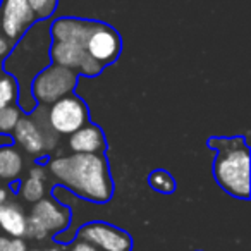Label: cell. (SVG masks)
Listing matches in <instances>:
<instances>
[{
  "mask_svg": "<svg viewBox=\"0 0 251 251\" xmlns=\"http://www.w3.org/2000/svg\"><path fill=\"white\" fill-rule=\"evenodd\" d=\"M50 172L74 193L91 201H107L112 195V181L107 162L97 153H74L50 162Z\"/></svg>",
  "mask_w": 251,
  "mask_h": 251,
  "instance_id": "6da1fadb",
  "label": "cell"
},
{
  "mask_svg": "<svg viewBox=\"0 0 251 251\" xmlns=\"http://www.w3.org/2000/svg\"><path fill=\"white\" fill-rule=\"evenodd\" d=\"M219 147L215 177L226 191L237 198L250 196V153L241 138L213 143Z\"/></svg>",
  "mask_w": 251,
  "mask_h": 251,
  "instance_id": "7a4b0ae2",
  "label": "cell"
},
{
  "mask_svg": "<svg viewBox=\"0 0 251 251\" xmlns=\"http://www.w3.org/2000/svg\"><path fill=\"white\" fill-rule=\"evenodd\" d=\"M76 73L62 66H52L42 71L33 81V95L42 103H53L73 91Z\"/></svg>",
  "mask_w": 251,
  "mask_h": 251,
  "instance_id": "3957f363",
  "label": "cell"
},
{
  "mask_svg": "<svg viewBox=\"0 0 251 251\" xmlns=\"http://www.w3.org/2000/svg\"><path fill=\"white\" fill-rule=\"evenodd\" d=\"M88 119L84 103L76 97H64L52 103L49 112L50 127L59 134H73L83 127Z\"/></svg>",
  "mask_w": 251,
  "mask_h": 251,
  "instance_id": "277c9868",
  "label": "cell"
},
{
  "mask_svg": "<svg viewBox=\"0 0 251 251\" xmlns=\"http://www.w3.org/2000/svg\"><path fill=\"white\" fill-rule=\"evenodd\" d=\"M69 215L62 206L55 205L49 200L36 201L31 217L26 224V234L35 239H43L49 232H55L67 226Z\"/></svg>",
  "mask_w": 251,
  "mask_h": 251,
  "instance_id": "5b68a950",
  "label": "cell"
},
{
  "mask_svg": "<svg viewBox=\"0 0 251 251\" xmlns=\"http://www.w3.org/2000/svg\"><path fill=\"white\" fill-rule=\"evenodd\" d=\"M55 66H62L71 71H79L86 76H95L101 71V64L97 62L86 49L76 43L66 42H53L52 50H50Z\"/></svg>",
  "mask_w": 251,
  "mask_h": 251,
  "instance_id": "8992f818",
  "label": "cell"
},
{
  "mask_svg": "<svg viewBox=\"0 0 251 251\" xmlns=\"http://www.w3.org/2000/svg\"><path fill=\"white\" fill-rule=\"evenodd\" d=\"M35 12L26 0H4L0 7V28L7 40H19L35 23Z\"/></svg>",
  "mask_w": 251,
  "mask_h": 251,
  "instance_id": "52a82bcc",
  "label": "cell"
},
{
  "mask_svg": "<svg viewBox=\"0 0 251 251\" xmlns=\"http://www.w3.org/2000/svg\"><path fill=\"white\" fill-rule=\"evenodd\" d=\"M79 237L101 251H131V239L127 234L101 222L84 226Z\"/></svg>",
  "mask_w": 251,
  "mask_h": 251,
  "instance_id": "ba28073f",
  "label": "cell"
},
{
  "mask_svg": "<svg viewBox=\"0 0 251 251\" xmlns=\"http://www.w3.org/2000/svg\"><path fill=\"white\" fill-rule=\"evenodd\" d=\"M86 52L93 57L97 62L105 64L114 60L119 55V50H121V42H119V36L114 29H110L108 26L97 25L95 23L93 29H91L90 36L86 40V45H84Z\"/></svg>",
  "mask_w": 251,
  "mask_h": 251,
  "instance_id": "9c48e42d",
  "label": "cell"
},
{
  "mask_svg": "<svg viewBox=\"0 0 251 251\" xmlns=\"http://www.w3.org/2000/svg\"><path fill=\"white\" fill-rule=\"evenodd\" d=\"M93 26L95 23L81 21V19H59L52 26L53 42L76 43V45L84 47Z\"/></svg>",
  "mask_w": 251,
  "mask_h": 251,
  "instance_id": "30bf717a",
  "label": "cell"
},
{
  "mask_svg": "<svg viewBox=\"0 0 251 251\" xmlns=\"http://www.w3.org/2000/svg\"><path fill=\"white\" fill-rule=\"evenodd\" d=\"M69 147L76 153H98L105 148V140L98 127L83 126L71 134Z\"/></svg>",
  "mask_w": 251,
  "mask_h": 251,
  "instance_id": "8fae6325",
  "label": "cell"
},
{
  "mask_svg": "<svg viewBox=\"0 0 251 251\" xmlns=\"http://www.w3.org/2000/svg\"><path fill=\"white\" fill-rule=\"evenodd\" d=\"M14 136L28 153L36 155L45 150V138L42 129L31 119H19L14 127Z\"/></svg>",
  "mask_w": 251,
  "mask_h": 251,
  "instance_id": "7c38bea8",
  "label": "cell"
},
{
  "mask_svg": "<svg viewBox=\"0 0 251 251\" xmlns=\"http://www.w3.org/2000/svg\"><path fill=\"white\" fill-rule=\"evenodd\" d=\"M26 224L28 219L25 210L18 203H2L0 205V229L9 236L21 237L26 236Z\"/></svg>",
  "mask_w": 251,
  "mask_h": 251,
  "instance_id": "4fadbf2b",
  "label": "cell"
},
{
  "mask_svg": "<svg viewBox=\"0 0 251 251\" xmlns=\"http://www.w3.org/2000/svg\"><path fill=\"white\" fill-rule=\"evenodd\" d=\"M23 171V157L12 147H0V179L11 181Z\"/></svg>",
  "mask_w": 251,
  "mask_h": 251,
  "instance_id": "5bb4252c",
  "label": "cell"
},
{
  "mask_svg": "<svg viewBox=\"0 0 251 251\" xmlns=\"http://www.w3.org/2000/svg\"><path fill=\"white\" fill-rule=\"evenodd\" d=\"M43 177H45V172L42 167H33L29 171L28 179L23 182L21 188V195L26 201H40L43 198V191H45Z\"/></svg>",
  "mask_w": 251,
  "mask_h": 251,
  "instance_id": "9a60e30c",
  "label": "cell"
},
{
  "mask_svg": "<svg viewBox=\"0 0 251 251\" xmlns=\"http://www.w3.org/2000/svg\"><path fill=\"white\" fill-rule=\"evenodd\" d=\"M18 121H19L18 107L9 105V107L0 108V133H11V131H14Z\"/></svg>",
  "mask_w": 251,
  "mask_h": 251,
  "instance_id": "2e32d148",
  "label": "cell"
},
{
  "mask_svg": "<svg viewBox=\"0 0 251 251\" xmlns=\"http://www.w3.org/2000/svg\"><path fill=\"white\" fill-rule=\"evenodd\" d=\"M150 184H151V188H155L160 193H165V195H167V193H172L176 188L172 176L167 174V172H164V171L153 172V174L150 176Z\"/></svg>",
  "mask_w": 251,
  "mask_h": 251,
  "instance_id": "e0dca14e",
  "label": "cell"
},
{
  "mask_svg": "<svg viewBox=\"0 0 251 251\" xmlns=\"http://www.w3.org/2000/svg\"><path fill=\"white\" fill-rule=\"evenodd\" d=\"M16 100V83L9 76L0 77V108L9 107Z\"/></svg>",
  "mask_w": 251,
  "mask_h": 251,
  "instance_id": "ac0fdd59",
  "label": "cell"
},
{
  "mask_svg": "<svg viewBox=\"0 0 251 251\" xmlns=\"http://www.w3.org/2000/svg\"><path fill=\"white\" fill-rule=\"evenodd\" d=\"M31 7V11L35 12L36 18L47 19L49 16H52L53 9L57 5V0H26Z\"/></svg>",
  "mask_w": 251,
  "mask_h": 251,
  "instance_id": "d6986e66",
  "label": "cell"
},
{
  "mask_svg": "<svg viewBox=\"0 0 251 251\" xmlns=\"http://www.w3.org/2000/svg\"><path fill=\"white\" fill-rule=\"evenodd\" d=\"M71 251H100V250L97 246H93V244L86 243V241H79V243L74 244Z\"/></svg>",
  "mask_w": 251,
  "mask_h": 251,
  "instance_id": "ffe728a7",
  "label": "cell"
},
{
  "mask_svg": "<svg viewBox=\"0 0 251 251\" xmlns=\"http://www.w3.org/2000/svg\"><path fill=\"white\" fill-rule=\"evenodd\" d=\"M9 49H11V43L5 36L0 35V57H5L9 53Z\"/></svg>",
  "mask_w": 251,
  "mask_h": 251,
  "instance_id": "44dd1931",
  "label": "cell"
},
{
  "mask_svg": "<svg viewBox=\"0 0 251 251\" xmlns=\"http://www.w3.org/2000/svg\"><path fill=\"white\" fill-rule=\"evenodd\" d=\"M12 251H28L26 243L21 237H14V239H12Z\"/></svg>",
  "mask_w": 251,
  "mask_h": 251,
  "instance_id": "7402d4cb",
  "label": "cell"
},
{
  "mask_svg": "<svg viewBox=\"0 0 251 251\" xmlns=\"http://www.w3.org/2000/svg\"><path fill=\"white\" fill-rule=\"evenodd\" d=\"M0 251H12V239L0 236Z\"/></svg>",
  "mask_w": 251,
  "mask_h": 251,
  "instance_id": "603a6c76",
  "label": "cell"
},
{
  "mask_svg": "<svg viewBox=\"0 0 251 251\" xmlns=\"http://www.w3.org/2000/svg\"><path fill=\"white\" fill-rule=\"evenodd\" d=\"M5 200H7V191L4 188H0V205L5 203Z\"/></svg>",
  "mask_w": 251,
  "mask_h": 251,
  "instance_id": "cb8c5ba5",
  "label": "cell"
},
{
  "mask_svg": "<svg viewBox=\"0 0 251 251\" xmlns=\"http://www.w3.org/2000/svg\"><path fill=\"white\" fill-rule=\"evenodd\" d=\"M49 251H60V250H49Z\"/></svg>",
  "mask_w": 251,
  "mask_h": 251,
  "instance_id": "d4e9b609",
  "label": "cell"
},
{
  "mask_svg": "<svg viewBox=\"0 0 251 251\" xmlns=\"http://www.w3.org/2000/svg\"><path fill=\"white\" fill-rule=\"evenodd\" d=\"M33 251H38V250H33Z\"/></svg>",
  "mask_w": 251,
  "mask_h": 251,
  "instance_id": "484cf974",
  "label": "cell"
}]
</instances>
